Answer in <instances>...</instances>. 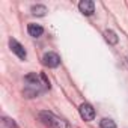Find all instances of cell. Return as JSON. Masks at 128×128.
I'll return each instance as SVG.
<instances>
[{
	"instance_id": "cell-1",
	"label": "cell",
	"mask_w": 128,
	"mask_h": 128,
	"mask_svg": "<svg viewBox=\"0 0 128 128\" xmlns=\"http://www.w3.org/2000/svg\"><path fill=\"white\" fill-rule=\"evenodd\" d=\"M24 82H26V86L23 89V94L26 98H35V96L41 95L45 89L50 88V82L47 80V77L44 74L42 76H36L35 72L27 74L24 77Z\"/></svg>"
},
{
	"instance_id": "cell-2",
	"label": "cell",
	"mask_w": 128,
	"mask_h": 128,
	"mask_svg": "<svg viewBox=\"0 0 128 128\" xmlns=\"http://www.w3.org/2000/svg\"><path fill=\"white\" fill-rule=\"evenodd\" d=\"M39 119H41V122L44 125H47L50 128H66V122L62 120L60 118H57L51 112H41L39 113Z\"/></svg>"
},
{
	"instance_id": "cell-3",
	"label": "cell",
	"mask_w": 128,
	"mask_h": 128,
	"mask_svg": "<svg viewBox=\"0 0 128 128\" xmlns=\"http://www.w3.org/2000/svg\"><path fill=\"white\" fill-rule=\"evenodd\" d=\"M42 63H44L45 66H48V68H56V66L60 65V57H59L57 53L48 51V53L44 54V57H42Z\"/></svg>"
},
{
	"instance_id": "cell-4",
	"label": "cell",
	"mask_w": 128,
	"mask_h": 128,
	"mask_svg": "<svg viewBox=\"0 0 128 128\" xmlns=\"http://www.w3.org/2000/svg\"><path fill=\"white\" fill-rule=\"evenodd\" d=\"M80 116L84 120H94V118H95V108L89 102H83L80 106Z\"/></svg>"
},
{
	"instance_id": "cell-5",
	"label": "cell",
	"mask_w": 128,
	"mask_h": 128,
	"mask_svg": "<svg viewBox=\"0 0 128 128\" xmlns=\"http://www.w3.org/2000/svg\"><path fill=\"white\" fill-rule=\"evenodd\" d=\"M9 47H11V50H12V53L14 54H17L20 59H26V56H27V53H26V50H24V47L17 41V39H14V38H11L9 39Z\"/></svg>"
},
{
	"instance_id": "cell-6",
	"label": "cell",
	"mask_w": 128,
	"mask_h": 128,
	"mask_svg": "<svg viewBox=\"0 0 128 128\" xmlns=\"http://www.w3.org/2000/svg\"><path fill=\"white\" fill-rule=\"evenodd\" d=\"M78 9L83 15H92L95 12V3L90 2V0H82V2L78 3Z\"/></svg>"
},
{
	"instance_id": "cell-7",
	"label": "cell",
	"mask_w": 128,
	"mask_h": 128,
	"mask_svg": "<svg viewBox=\"0 0 128 128\" xmlns=\"http://www.w3.org/2000/svg\"><path fill=\"white\" fill-rule=\"evenodd\" d=\"M27 32H29V35H30V36L38 38V36H41V35L44 33V29H42V26H39V24L30 23V24L27 26Z\"/></svg>"
},
{
	"instance_id": "cell-8",
	"label": "cell",
	"mask_w": 128,
	"mask_h": 128,
	"mask_svg": "<svg viewBox=\"0 0 128 128\" xmlns=\"http://www.w3.org/2000/svg\"><path fill=\"white\" fill-rule=\"evenodd\" d=\"M104 38H106V41L108 42V44H112V45H114V44H118V36H116V33L113 32V30H106L104 32Z\"/></svg>"
},
{
	"instance_id": "cell-9",
	"label": "cell",
	"mask_w": 128,
	"mask_h": 128,
	"mask_svg": "<svg viewBox=\"0 0 128 128\" xmlns=\"http://www.w3.org/2000/svg\"><path fill=\"white\" fill-rule=\"evenodd\" d=\"M0 125H2V128H18L17 122L14 119H11V118H6V116L2 118V124Z\"/></svg>"
},
{
	"instance_id": "cell-10",
	"label": "cell",
	"mask_w": 128,
	"mask_h": 128,
	"mask_svg": "<svg viewBox=\"0 0 128 128\" xmlns=\"http://www.w3.org/2000/svg\"><path fill=\"white\" fill-rule=\"evenodd\" d=\"M45 12H47V8L44 5H33L32 6V14L36 17H44Z\"/></svg>"
},
{
	"instance_id": "cell-11",
	"label": "cell",
	"mask_w": 128,
	"mask_h": 128,
	"mask_svg": "<svg viewBox=\"0 0 128 128\" xmlns=\"http://www.w3.org/2000/svg\"><path fill=\"white\" fill-rule=\"evenodd\" d=\"M100 126H101V128H116V124H114V120H112V119H108V118H104V119L100 122Z\"/></svg>"
}]
</instances>
